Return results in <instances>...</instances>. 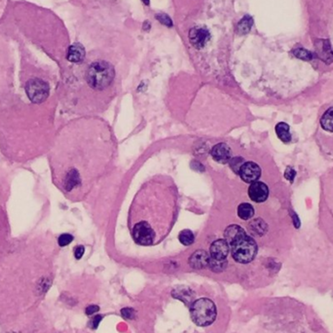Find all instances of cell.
Returning <instances> with one entry per match:
<instances>
[{
	"label": "cell",
	"mask_w": 333,
	"mask_h": 333,
	"mask_svg": "<svg viewBox=\"0 0 333 333\" xmlns=\"http://www.w3.org/2000/svg\"><path fill=\"white\" fill-rule=\"evenodd\" d=\"M210 255L205 250L195 251L189 258V264L194 269H204L209 266Z\"/></svg>",
	"instance_id": "cell-11"
},
{
	"label": "cell",
	"mask_w": 333,
	"mask_h": 333,
	"mask_svg": "<svg viewBox=\"0 0 333 333\" xmlns=\"http://www.w3.org/2000/svg\"><path fill=\"white\" fill-rule=\"evenodd\" d=\"M211 34L208 30L203 28H194L189 33V40L191 44L198 49L203 48L210 40Z\"/></svg>",
	"instance_id": "cell-7"
},
{
	"label": "cell",
	"mask_w": 333,
	"mask_h": 333,
	"mask_svg": "<svg viewBox=\"0 0 333 333\" xmlns=\"http://www.w3.org/2000/svg\"><path fill=\"white\" fill-rule=\"evenodd\" d=\"M315 50L316 56L325 64H331L333 62V51L328 40H317L315 44Z\"/></svg>",
	"instance_id": "cell-8"
},
{
	"label": "cell",
	"mask_w": 333,
	"mask_h": 333,
	"mask_svg": "<svg viewBox=\"0 0 333 333\" xmlns=\"http://www.w3.org/2000/svg\"><path fill=\"white\" fill-rule=\"evenodd\" d=\"M26 92L33 102L41 103L49 96V86L45 81L34 78L27 83Z\"/></svg>",
	"instance_id": "cell-4"
},
{
	"label": "cell",
	"mask_w": 333,
	"mask_h": 333,
	"mask_svg": "<svg viewBox=\"0 0 333 333\" xmlns=\"http://www.w3.org/2000/svg\"><path fill=\"white\" fill-rule=\"evenodd\" d=\"M227 266V260L226 259H215V258H210L209 262V267L211 268L212 271L216 273H220L225 270Z\"/></svg>",
	"instance_id": "cell-19"
},
{
	"label": "cell",
	"mask_w": 333,
	"mask_h": 333,
	"mask_svg": "<svg viewBox=\"0 0 333 333\" xmlns=\"http://www.w3.org/2000/svg\"><path fill=\"white\" fill-rule=\"evenodd\" d=\"M295 175H296V173H295V171L291 168V166H288V168L285 170L284 177H285V179H286L287 181H289L290 183L293 182V180H294V178H295Z\"/></svg>",
	"instance_id": "cell-27"
},
{
	"label": "cell",
	"mask_w": 333,
	"mask_h": 333,
	"mask_svg": "<svg viewBox=\"0 0 333 333\" xmlns=\"http://www.w3.org/2000/svg\"><path fill=\"white\" fill-rule=\"evenodd\" d=\"M142 1L146 4V5H148L149 4V0H142Z\"/></svg>",
	"instance_id": "cell-31"
},
{
	"label": "cell",
	"mask_w": 333,
	"mask_h": 333,
	"mask_svg": "<svg viewBox=\"0 0 333 333\" xmlns=\"http://www.w3.org/2000/svg\"><path fill=\"white\" fill-rule=\"evenodd\" d=\"M179 239H180V242L184 245V246H190L194 243V240H195V237H194V234L192 231L186 229V230H183L180 233V236H179Z\"/></svg>",
	"instance_id": "cell-20"
},
{
	"label": "cell",
	"mask_w": 333,
	"mask_h": 333,
	"mask_svg": "<svg viewBox=\"0 0 333 333\" xmlns=\"http://www.w3.org/2000/svg\"><path fill=\"white\" fill-rule=\"evenodd\" d=\"M216 304L209 298H200L190 305V316L198 326H208L216 318Z\"/></svg>",
	"instance_id": "cell-2"
},
{
	"label": "cell",
	"mask_w": 333,
	"mask_h": 333,
	"mask_svg": "<svg viewBox=\"0 0 333 333\" xmlns=\"http://www.w3.org/2000/svg\"><path fill=\"white\" fill-rule=\"evenodd\" d=\"M86 52L80 43H74L68 48L67 60L71 63H81L85 58Z\"/></svg>",
	"instance_id": "cell-12"
},
{
	"label": "cell",
	"mask_w": 333,
	"mask_h": 333,
	"mask_svg": "<svg viewBox=\"0 0 333 333\" xmlns=\"http://www.w3.org/2000/svg\"><path fill=\"white\" fill-rule=\"evenodd\" d=\"M101 317H102V316H100V315L95 316L91 319V321H90L91 327L94 328V329L98 328V326H99V324H100V320H101Z\"/></svg>",
	"instance_id": "cell-28"
},
{
	"label": "cell",
	"mask_w": 333,
	"mask_h": 333,
	"mask_svg": "<svg viewBox=\"0 0 333 333\" xmlns=\"http://www.w3.org/2000/svg\"><path fill=\"white\" fill-rule=\"evenodd\" d=\"M173 296L177 299L183 301L186 305H191L193 303V299L195 297L194 291L187 287H178L173 291Z\"/></svg>",
	"instance_id": "cell-13"
},
{
	"label": "cell",
	"mask_w": 333,
	"mask_h": 333,
	"mask_svg": "<svg viewBox=\"0 0 333 333\" xmlns=\"http://www.w3.org/2000/svg\"><path fill=\"white\" fill-rule=\"evenodd\" d=\"M212 156L217 163L226 164L231 160L232 151L226 143H217L212 149Z\"/></svg>",
	"instance_id": "cell-9"
},
{
	"label": "cell",
	"mask_w": 333,
	"mask_h": 333,
	"mask_svg": "<svg viewBox=\"0 0 333 333\" xmlns=\"http://www.w3.org/2000/svg\"><path fill=\"white\" fill-rule=\"evenodd\" d=\"M254 215V210L250 204L243 203L238 208V216L243 220L250 219Z\"/></svg>",
	"instance_id": "cell-17"
},
{
	"label": "cell",
	"mask_w": 333,
	"mask_h": 333,
	"mask_svg": "<svg viewBox=\"0 0 333 333\" xmlns=\"http://www.w3.org/2000/svg\"><path fill=\"white\" fill-rule=\"evenodd\" d=\"M245 234H247V233L245 232V230L241 226L231 225V226L226 228V230L224 232V237H225L226 241L228 242V244H231L233 241H235L236 239H238L239 237H241Z\"/></svg>",
	"instance_id": "cell-14"
},
{
	"label": "cell",
	"mask_w": 333,
	"mask_h": 333,
	"mask_svg": "<svg viewBox=\"0 0 333 333\" xmlns=\"http://www.w3.org/2000/svg\"><path fill=\"white\" fill-rule=\"evenodd\" d=\"M276 133L283 142L284 143L290 142L291 134L289 132V126L286 123H283V122L279 123L276 126Z\"/></svg>",
	"instance_id": "cell-15"
},
{
	"label": "cell",
	"mask_w": 333,
	"mask_h": 333,
	"mask_svg": "<svg viewBox=\"0 0 333 333\" xmlns=\"http://www.w3.org/2000/svg\"><path fill=\"white\" fill-rule=\"evenodd\" d=\"M239 175L245 183H252L257 182V180L260 178L261 170L257 164L253 162H247L241 166Z\"/></svg>",
	"instance_id": "cell-5"
},
{
	"label": "cell",
	"mask_w": 333,
	"mask_h": 333,
	"mask_svg": "<svg viewBox=\"0 0 333 333\" xmlns=\"http://www.w3.org/2000/svg\"><path fill=\"white\" fill-rule=\"evenodd\" d=\"M84 252H85V249H84L83 246L76 247L75 250H74V256H75V258L76 259H81L83 254H84Z\"/></svg>",
	"instance_id": "cell-29"
},
{
	"label": "cell",
	"mask_w": 333,
	"mask_h": 333,
	"mask_svg": "<svg viewBox=\"0 0 333 333\" xmlns=\"http://www.w3.org/2000/svg\"><path fill=\"white\" fill-rule=\"evenodd\" d=\"M114 77L113 67L106 62H97L91 65L87 71L88 84L98 90H101L110 85Z\"/></svg>",
	"instance_id": "cell-1"
},
{
	"label": "cell",
	"mask_w": 333,
	"mask_h": 333,
	"mask_svg": "<svg viewBox=\"0 0 333 333\" xmlns=\"http://www.w3.org/2000/svg\"><path fill=\"white\" fill-rule=\"evenodd\" d=\"M231 253L233 258L239 263H250L257 253V245L255 241L247 234L239 237L231 244Z\"/></svg>",
	"instance_id": "cell-3"
},
{
	"label": "cell",
	"mask_w": 333,
	"mask_h": 333,
	"mask_svg": "<svg viewBox=\"0 0 333 333\" xmlns=\"http://www.w3.org/2000/svg\"><path fill=\"white\" fill-rule=\"evenodd\" d=\"M73 241V236L70 234H63L59 237V245L61 247H66L67 245H69L71 242Z\"/></svg>",
	"instance_id": "cell-24"
},
{
	"label": "cell",
	"mask_w": 333,
	"mask_h": 333,
	"mask_svg": "<svg viewBox=\"0 0 333 333\" xmlns=\"http://www.w3.org/2000/svg\"><path fill=\"white\" fill-rule=\"evenodd\" d=\"M99 310H100V307H99V306H97V305H90V306H88V307L86 308V314H87L88 316H92V315H94L95 313H97Z\"/></svg>",
	"instance_id": "cell-30"
},
{
	"label": "cell",
	"mask_w": 333,
	"mask_h": 333,
	"mask_svg": "<svg viewBox=\"0 0 333 333\" xmlns=\"http://www.w3.org/2000/svg\"><path fill=\"white\" fill-rule=\"evenodd\" d=\"M229 164H230L231 169L234 171V173L239 174L241 166L245 164V161L242 157H236V158H231V160L229 161Z\"/></svg>",
	"instance_id": "cell-22"
},
{
	"label": "cell",
	"mask_w": 333,
	"mask_h": 333,
	"mask_svg": "<svg viewBox=\"0 0 333 333\" xmlns=\"http://www.w3.org/2000/svg\"><path fill=\"white\" fill-rule=\"evenodd\" d=\"M268 186L261 182L252 183L249 188V196L255 203L265 202L268 198Z\"/></svg>",
	"instance_id": "cell-6"
},
{
	"label": "cell",
	"mask_w": 333,
	"mask_h": 333,
	"mask_svg": "<svg viewBox=\"0 0 333 333\" xmlns=\"http://www.w3.org/2000/svg\"><path fill=\"white\" fill-rule=\"evenodd\" d=\"M293 54L296 58L303 60V61H311L313 59V54L311 52H309L306 49L303 48H297L293 51Z\"/></svg>",
	"instance_id": "cell-21"
},
{
	"label": "cell",
	"mask_w": 333,
	"mask_h": 333,
	"mask_svg": "<svg viewBox=\"0 0 333 333\" xmlns=\"http://www.w3.org/2000/svg\"><path fill=\"white\" fill-rule=\"evenodd\" d=\"M211 256L215 259H226L229 254L230 246L226 240H216L211 246Z\"/></svg>",
	"instance_id": "cell-10"
},
{
	"label": "cell",
	"mask_w": 333,
	"mask_h": 333,
	"mask_svg": "<svg viewBox=\"0 0 333 333\" xmlns=\"http://www.w3.org/2000/svg\"><path fill=\"white\" fill-rule=\"evenodd\" d=\"M321 127L328 132H333V107H330L325 111L320 119Z\"/></svg>",
	"instance_id": "cell-16"
},
{
	"label": "cell",
	"mask_w": 333,
	"mask_h": 333,
	"mask_svg": "<svg viewBox=\"0 0 333 333\" xmlns=\"http://www.w3.org/2000/svg\"><path fill=\"white\" fill-rule=\"evenodd\" d=\"M252 228L256 232V234H258V235H263L265 233V231H266V225H265V223L261 219L254 220Z\"/></svg>",
	"instance_id": "cell-23"
},
{
	"label": "cell",
	"mask_w": 333,
	"mask_h": 333,
	"mask_svg": "<svg viewBox=\"0 0 333 333\" xmlns=\"http://www.w3.org/2000/svg\"><path fill=\"white\" fill-rule=\"evenodd\" d=\"M156 18H157V20H159L165 26H168V27H172L173 26L172 20L166 15H157Z\"/></svg>",
	"instance_id": "cell-26"
},
{
	"label": "cell",
	"mask_w": 333,
	"mask_h": 333,
	"mask_svg": "<svg viewBox=\"0 0 333 333\" xmlns=\"http://www.w3.org/2000/svg\"><path fill=\"white\" fill-rule=\"evenodd\" d=\"M252 24H253V20H252L251 17H250V16L244 17L239 22V24L237 26V33L239 34H246V33H248L250 31Z\"/></svg>",
	"instance_id": "cell-18"
},
{
	"label": "cell",
	"mask_w": 333,
	"mask_h": 333,
	"mask_svg": "<svg viewBox=\"0 0 333 333\" xmlns=\"http://www.w3.org/2000/svg\"><path fill=\"white\" fill-rule=\"evenodd\" d=\"M121 316L126 319H133L135 317V311L133 308H123Z\"/></svg>",
	"instance_id": "cell-25"
}]
</instances>
